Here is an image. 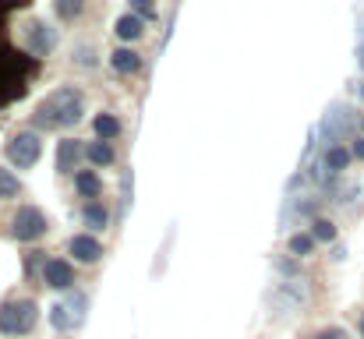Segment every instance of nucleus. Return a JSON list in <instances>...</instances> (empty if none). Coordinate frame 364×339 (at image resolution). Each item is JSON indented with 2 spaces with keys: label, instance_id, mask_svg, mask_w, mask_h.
<instances>
[{
  "label": "nucleus",
  "instance_id": "b1692460",
  "mask_svg": "<svg viewBox=\"0 0 364 339\" xmlns=\"http://www.w3.org/2000/svg\"><path fill=\"white\" fill-rule=\"evenodd\" d=\"M315 339H350V336H347V329H336V325H333V329H322Z\"/></svg>",
  "mask_w": 364,
  "mask_h": 339
},
{
  "label": "nucleus",
  "instance_id": "9b49d317",
  "mask_svg": "<svg viewBox=\"0 0 364 339\" xmlns=\"http://www.w3.org/2000/svg\"><path fill=\"white\" fill-rule=\"evenodd\" d=\"M347 127H350V110H347V107H333V110L326 113V120H322V134L333 138V141H336Z\"/></svg>",
  "mask_w": 364,
  "mask_h": 339
},
{
  "label": "nucleus",
  "instance_id": "0eeeda50",
  "mask_svg": "<svg viewBox=\"0 0 364 339\" xmlns=\"http://www.w3.org/2000/svg\"><path fill=\"white\" fill-rule=\"evenodd\" d=\"M68 254H75V262H82V265H96L103 258V244L89 233H78L68 240Z\"/></svg>",
  "mask_w": 364,
  "mask_h": 339
},
{
  "label": "nucleus",
  "instance_id": "ddd939ff",
  "mask_svg": "<svg viewBox=\"0 0 364 339\" xmlns=\"http://www.w3.org/2000/svg\"><path fill=\"white\" fill-rule=\"evenodd\" d=\"M110 68H114L117 75H134V71L141 68V57H138L134 50H114V57H110Z\"/></svg>",
  "mask_w": 364,
  "mask_h": 339
},
{
  "label": "nucleus",
  "instance_id": "2eb2a0df",
  "mask_svg": "<svg viewBox=\"0 0 364 339\" xmlns=\"http://www.w3.org/2000/svg\"><path fill=\"white\" fill-rule=\"evenodd\" d=\"M350 156H354V152H347L343 145H329V152H326V170H329V173H343V170L350 166Z\"/></svg>",
  "mask_w": 364,
  "mask_h": 339
},
{
  "label": "nucleus",
  "instance_id": "f3484780",
  "mask_svg": "<svg viewBox=\"0 0 364 339\" xmlns=\"http://www.w3.org/2000/svg\"><path fill=\"white\" fill-rule=\"evenodd\" d=\"M75 188H78V195H85V198H96L103 184H100V177H96V173H89V170H82V173L75 177Z\"/></svg>",
  "mask_w": 364,
  "mask_h": 339
},
{
  "label": "nucleus",
  "instance_id": "20e7f679",
  "mask_svg": "<svg viewBox=\"0 0 364 339\" xmlns=\"http://www.w3.org/2000/svg\"><path fill=\"white\" fill-rule=\"evenodd\" d=\"M39 156H43V141H39V134H32V131H21V134H14V138L7 141V159H11L14 166H21V170L36 166Z\"/></svg>",
  "mask_w": 364,
  "mask_h": 339
},
{
  "label": "nucleus",
  "instance_id": "a878e982",
  "mask_svg": "<svg viewBox=\"0 0 364 339\" xmlns=\"http://www.w3.org/2000/svg\"><path fill=\"white\" fill-rule=\"evenodd\" d=\"M354 156H358V159H364V138H358V141H354Z\"/></svg>",
  "mask_w": 364,
  "mask_h": 339
},
{
  "label": "nucleus",
  "instance_id": "7ed1b4c3",
  "mask_svg": "<svg viewBox=\"0 0 364 339\" xmlns=\"http://www.w3.org/2000/svg\"><path fill=\"white\" fill-rule=\"evenodd\" d=\"M85 308H89V301H85L82 294H71V297L57 301L53 311H50L53 329H57V333H71V329H78V325L85 322Z\"/></svg>",
  "mask_w": 364,
  "mask_h": 339
},
{
  "label": "nucleus",
  "instance_id": "dca6fc26",
  "mask_svg": "<svg viewBox=\"0 0 364 339\" xmlns=\"http://www.w3.org/2000/svg\"><path fill=\"white\" fill-rule=\"evenodd\" d=\"M92 131L100 134V141L117 138V134H121V120H117V117H110V113H100V117L92 120Z\"/></svg>",
  "mask_w": 364,
  "mask_h": 339
},
{
  "label": "nucleus",
  "instance_id": "c756f323",
  "mask_svg": "<svg viewBox=\"0 0 364 339\" xmlns=\"http://www.w3.org/2000/svg\"><path fill=\"white\" fill-rule=\"evenodd\" d=\"M361 124H364V120H361Z\"/></svg>",
  "mask_w": 364,
  "mask_h": 339
},
{
  "label": "nucleus",
  "instance_id": "39448f33",
  "mask_svg": "<svg viewBox=\"0 0 364 339\" xmlns=\"http://www.w3.org/2000/svg\"><path fill=\"white\" fill-rule=\"evenodd\" d=\"M46 230H50V223H46V216L36 205H21L14 212V220H11V237L14 240H39Z\"/></svg>",
  "mask_w": 364,
  "mask_h": 339
},
{
  "label": "nucleus",
  "instance_id": "412c9836",
  "mask_svg": "<svg viewBox=\"0 0 364 339\" xmlns=\"http://www.w3.org/2000/svg\"><path fill=\"white\" fill-rule=\"evenodd\" d=\"M315 251V237L311 233H294L290 237V254H311Z\"/></svg>",
  "mask_w": 364,
  "mask_h": 339
},
{
  "label": "nucleus",
  "instance_id": "cd10ccee",
  "mask_svg": "<svg viewBox=\"0 0 364 339\" xmlns=\"http://www.w3.org/2000/svg\"><path fill=\"white\" fill-rule=\"evenodd\" d=\"M358 329H361V336H364V315H361V322H358Z\"/></svg>",
  "mask_w": 364,
  "mask_h": 339
},
{
  "label": "nucleus",
  "instance_id": "bb28decb",
  "mask_svg": "<svg viewBox=\"0 0 364 339\" xmlns=\"http://www.w3.org/2000/svg\"><path fill=\"white\" fill-rule=\"evenodd\" d=\"M358 64H361V68H364V46H361V50H358Z\"/></svg>",
  "mask_w": 364,
  "mask_h": 339
},
{
  "label": "nucleus",
  "instance_id": "6e6552de",
  "mask_svg": "<svg viewBox=\"0 0 364 339\" xmlns=\"http://www.w3.org/2000/svg\"><path fill=\"white\" fill-rule=\"evenodd\" d=\"M43 283L53 290H71L75 286V269L60 258H46L43 262Z\"/></svg>",
  "mask_w": 364,
  "mask_h": 339
},
{
  "label": "nucleus",
  "instance_id": "a211bd4d",
  "mask_svg": "<svg viewBox=\"0 0 364 339\" xmlns=\"http://www.w3.org/2000/svg\"><path fill=\"white\" fill-rule=\"evenodd\" d=\"M82 220H85V226H92V230H103L107 220H110V212H107L100 202H89V205H85V212H82Z\"/></svg>",
  "mask_w": 364,
  "mask_h": 339
},
{
  "label": "nucleus",
  "instance_id": "aec40b11",
  "mask_svg": "<svg viewBox=\"0 0 364 339\" xmlns=\"http://www.w3.org/2000/svg\"><path fill=\"white\" fill-rule=\"evenodd\" d=\"M18 195H21V181L0 166V198H18Z\"/></svg>",
  "mask_w": 364,
  "mask_h": 339
},
{
  "label": "nucleus",
  "instance_id": "5701e85b",
  "mask_svg": "<svg viewBox=\"0 0 364 339\" xmlns=\"http://www.w3.org/2000/svg\"><path fill=\"white\" fill-rule=\"evenodd\" d=\"M75 64L78 68H96V46H78L75 50Z\"/></svg>",
  "mask_w": 364,
  "mask_h": 339
},
{
  "label": "nucleus",
  "instance_id": "f03ea898",
  "mask_svg": "<svg viewBox=\"0 0 364 339\" xmlns=\"http://www.w3.org/2000/svg\"><path fill=\"white\" fill-rule=\"evenodd\" d=\"M39 322V308L36 301L28 297H18V301H4L0 304V333L4 336H28Z\"/></svg>",
  "mask_w": 364,
  "mask_h": 339
},
{
  "label": "nucleus",
  "instance_id": "f257e3e1",
  "mask_svg": "<svg viewBox=\"0 0 364 339\" xmlns=\"http://www.w3.org/2000/svg\"><path fill=\"white\" fill-rule=\"evenodd\" d=\"M82 113H85V99L78 89H57L36 107L32 120L36 127H75Z\"/></svg>",
  "mask_w": 364,
  "mask_h": 339
},
{
  "label": "nucleus",
  "instance_id": "4be33fe9",
  "mask_svg": "<svg viewBox=\"0 0 364 339\" xmlns=\"http://www.w3.org/2000/svg\"><path fill=\"white\" fill-rule=\"evenodd\" d=\"M311 237H315V240H336V223H329V220H311Z\"/></svg>",
  "mask_w": 364,
  "mask_h": 339
},
{
  "label": "nucleus",
  "instance_id": "f8f14e48",
  "mask_svg": "<svg viewBox=\"0 0 364 339\" xmlns=\"http://www.w3.org/2000/svg\"><path fill=\"white\" fill-rule=\"evenodd\" d=\"M114 32H117V39H124V43H134V39H141L145 21H141V18H134V14H124V18H117Z\"/></svg>",
  "mask_w": 364,
  "mask_h": 339
},
{
  "label": "nucleus",
  "instance_id": "393cba45",
  "mask_svg": "<svg viewBox=\"0 0 364 339\" xmlns=\"http://www.w3.org/2000/svg\"><path fill=\"white\" fill-rule=\"evenodd\" d=\"M301 184H304V177H301V173H297V177H290V184H287V191H297V188H301Z\"/></svg>",
  "mask_w": 364,
  "mask_h": 339
},
{
  "label": "nucleus",
  "instance_id": "9d476101",
  "mask_svg": "<svg viewBox=\"0 0 364 339\" xmlns=\"http://www.w3.org/2000/svg\"><path fill=\"white\" fill-rule=\"evenodd\" d=\"M82 156H85V145H82L78 138H64V141L57 145V170H60V173H71Z\"/></svg>",
  "mask_w": 364,
  "mask_h": 339
},
{
  "label": "nucleus",
  "instance_id": "1a4fd4ad",
  "mask_svg": "<svg viewBox=\"0 0 364 339\" xmlns=\"http://www.w3.org/2000/svg\"><path fill=\"white\" fill-rule=\"evenodd\" d=\"M272 301H279V308H287V311H297V308L308 304V290L301 283H279L276 294H272Z\"/></svg>",
  "mask_w": 364,
  "mask_h": 339
},
{
  "label": "nucleus",
  "instance_id": "6ab92c4d",
  "mask_svg": "<svg viewBox=\"0 0 364 339\" xmlns=\"http://www.w3.org/2000/svg\"><path fill=\"white\" fill-rule=\"evenodd\" d=\"M82 7H85V0H53V11H57V18H60V21L78 18V14H82Z\"/></svg>",
  "mask_w": 364,
  "mask_h": 339
},
{
  "label": "nucleus",
  "instance_id": "4468645a",
  "mask_svg": "<svg viewBox=\"0 0 364 339\" xmlns=\"http://www.w3.org/2000/svg\"><path fill=\"white\" fill-rule=\"evenodd\" d=\"M85 156H89V163H96V166H110V163L117 159L110 141H89V145H85Z\"/></svg>",
  "mask_w": 364,
  "mask_h": 339
},
{
  "label": "nucleus",
  "instance_id": "c85d7f7f",
  "mask_svg": "<svg viewBox=\"0 0 364 339\" xmlns=\"http://www.w3.org/2000/svg\"><path fill=\"white\" fill-rule=\"evenodd\" d=\"M361 96H364V89H361Z\"/></svg>",
  "mask_w": 364,
  "mask_h": 339
},
{
  "label": "nucleus",
  "instance_id": "423d86ee",
  "mask_svg": "<svg viewBox=\"0 0 364 339\" xmlns=\"http://www.w3.org/2000/svg\"><path fill=\"white\" fill-rule=\"evenodd\" d=\"M53 43H57V36H53V28H50L46 21L32 18V21L25 25V46H28L32 57H46V53L53 50Z\"/></svg>",
  "mask_w": 364,
  "mask_h": 339
}]
</instances>
